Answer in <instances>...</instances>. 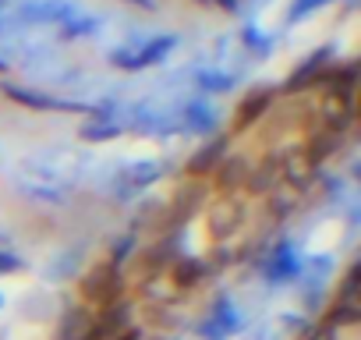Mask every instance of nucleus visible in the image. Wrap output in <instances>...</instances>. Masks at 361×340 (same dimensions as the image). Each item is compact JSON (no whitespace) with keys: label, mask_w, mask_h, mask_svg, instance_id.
<instances>
[{"label":"nucleus","mask_w":361,"mask_h":340,"mask_svg":"<svg viewBox=\"0 0 361 340\" xmlns=\"http://www.w3.org/2000/svg\"><path fill=\"white\" fill-rule=\"evenodd\" d=\"M241 202H234V199H224L220 206H216V213H213V234H231V231H238L241 227Z\"/></svg>","instance_id":"obj_1"},{"label":"nucleus","mask_w":361,"mask_h":340,"mask_svg":"<svg viewBox=\"0 0 361 340\" xmlns=\"http://www.w3.org/2000/svg\"><path fill=\"white\" fill-rule=\"evenodd\" d=\"M266 103H269V96H255L252 103L245 99V103H241V114H238V128H241L245 121H255V117H259L255 110H259V107H266Z\"/></svg>","instance_id":"obj_2"}]
</instances>
